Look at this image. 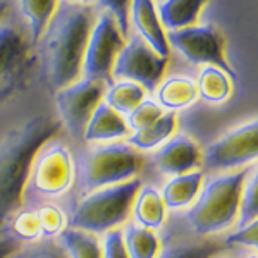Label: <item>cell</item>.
Wrapping results in <instances>:
<instances>
[{
  "mask_svg": "<svg viewBox=\"0 0 258 258\" xmlns=\"http://www.w3.org/2000/svg\"><path fill=\"white\" fill-rule=\"evenodd\" d=\"M91 31V11L85 4L60 2L41 35V76L52 91L81 80L83 57Z\"/></svg>",
  "mask_w": 258,
  "mask_h": 258,
  "instance_id": "obj_1",
  "label": "cell"
},
{
  "mask_svg": "<svg viewBox=\"0 0 258 258\" xmlns=\"http://www.w3.org/2000/svg\"><path fill=\"white\" fill-rule=\"evenodd\" d=\"M59 127L60 124L48 115H38L14 127L0 141V227L19 209L33 160Z\"/></svg>",
  "mask_w": 258,
  "mask_h": 258,
  "instance_id": "obj_2",
  "label": "cell"
},
{
  "mask_svg": "<svg viewBox=\"0 0 258 258\" xmlns=\"http://www.w3.org/2000/svg\"><path fill=\"white\" fill-rule=\"evenodd\" d=\"M248 176V169H239L220 174L205 182L193 202V207L186 214V220L195 234L203 238L219 234L234 224Z\"/></svg>",
  "mask_w": 258,
  "mask_h": 258,
  "instance_id": "obj_3",
  "label": "cell"
},
{
  "mask_svg": "<svg viewBox=\"0 0 258 258\" xmlns=\"http://www.w3.org/2000/svg\"><path fill=\"white\" fill-rule=\"evenodd\" d=\"M140 188L141 182L133 179L124 184L85 195L73 209L69 219L71 229L90 234H102L117 229L127 220Z\"/></svg>",
  "mask_w": 258,
  "mask_h": 258,
  "instance_id": "obj_4",
  "label": "cell"
},
{
  "mask_svg": "<svg viewBox=\"0 0 258 258\" xmlns=\"http://www.w3.org/2000/svg\"><path fill=\"white\" fill-rule=\"evenodd\" d=\"M141 167V159L129 145L112 143L90 148L76 164V177L81 193L112 188L133 181Z\"/></svg>",
  "mask_w": 258,
  "mask_h": 258,
  "instance_id": "obj_5",
  "label": "cell"
},
{
  "mask_svg": "<svg viewBox=\"0 0 258 258\" xmlns=\"http://www.w3.org/2000/svg\"><path fill=\"white\" fill-rule=\"evenodd\" d=\"M74 182V162L69 148L60 141H47L31 164L26 189L41 198L68 193Z\"/></svg>",
  "mask_w": 258,
  "mask_h": 258,
  "instance_id": "obj_6",
  "label": "cell"
},
{
  "mask_svg": "<svg viewBox=\"0 0 258 258\" xmlns=\"http://www.w3.org/2000/svg\"><path fill=\"white\" fill-rule=\"evenodd\" d=\"M165 38H167V43L170 41L172 47L191 64L217 68L222 73H226L229 78H236V71L229 66V62L224 57L220 35L212 24L169 31V36Z\"/></svg>",
  "mask_w": 258,
  "mask_h": 258,
  "instance_id": "obj_7",
  "label": "cell"
},
{
  "mask_svg": "<svg viewBox=\"0 0 258 258\" xmlns=\"http://www.w3.org/2000/svg\"><path fill=\"white\" fill-rule=\"evenodd\" d=\"M124 40L112 16L103 11L91 28L83 57V78L105 81L112 73L115 57L124 47Z\"/></svg>",
  "mask_w": 258,
  "mask_h": 258,
  "instance_id": "obj_8",
  "label": "cell"
},
{
  "mask_svg": "<svg viewBox=\"0 0 258 258\" xmlns=\"http://www.w3.org/2000/svg\"><path fill=\"white\" fill-rule=\"evenodd\" d=\"M167 59H160L140 36L127 38L112 66V76L119 81H131L141 88L155 90L162 80Z\"/></svg>",
  "mask_w": 258,
  "mask_h": 258,
  "instance_id": "obj_9",
  "label": "cell"
},
{
  "mask_svg": "<svg viewBox=\"0 0 258 258\" xmlns=\"http://www.w3.org/2000/svg\"><path fill=\"white\" fill-rule=\"evenodd\" d=\"M256 120L246 122L222 135L205 150L203 164L209 170H234L256 159Z\"/></svg>",
  "mask_w": 258,
  "mask_h": 258,
  "instance_id": "obj_10",
  "label": "cell"
},
{
  "mask_svg": "<svg viewBox=\"0 0 258 258\" xmlns=\"http://www.w3.org/2000/svg\"><path fill=\"white\" fill-rule=\"evenodd\" d=\"M105 91V81L78 80L55 93L60 120L74 138H81L88 120L98 107Z\"/></svg>",
  "mask_w": 258,
  "mask_h": 258,
  "instance_id": "obj_11",
  "label": "cell"
},
{
  "mask_svg": "<svg viewBox=\"0 0 258 258\" xmlns=\"http://www.w3.org/2000/svg\"><path fill=\"white\" fill-rule=\"evenodd\" d=\"M28 43L9 23H0V102L6 100L19 81L26 66Z\"/></svg>",
  "mask_w": 258,
  "mask_h": 258,
  "instance_id": "obj_12",
  "label": "cell"
},
{
  "mask_svg": "<svg viewBox=\"0 0 258 258\" xmlns=\"http://www.w3.org/2000/svg\"><path fill=\"white\" fill-rule=\"evenodd\" d=\"M153 165L165 176H182L193 172L200 162V150L186 135L172 136L152 155Z\"/></svg>",
  "mask_w": 258,
  "mask_h": 258,
  "instance_id": "obj_13",
  "label": "cell"
},
{
  "mask_svg": "<svg viewBox=\"0 0 258 258\" xmlns=\"http://www.w3.org/2000/svg\"><path fill=\"white\" fill-rule=\"evenodd\" d=\"M129 14L133 18L138 36L145 43L148 45L160 59H167L169 57V43L165 38L164 28H162L159 18H157L155 4L138 0V2L129 4Z\"/></svg>",
  "mask_w": 258,
  "mask_h": 258,
  "instance_id": "obj_14",
  "label": "cell"
},
{
  "mask_svg": "<svg viewBox=\"0 0 258 258\" xmlns=\"http://www.w3.org/2000/svg\"><path fill=\"white\" fill-rule=\"evenodd\" d=\"M127 135L129 129L126 126V120L122 119V115H119L110 107H107L105 103L100 102L93 112V115H91V119L88 120V124H86L83 138L90 141V143H93V141H112Z\"/></svg>",
  "mask_w": 258,
  "mask_h": 258,
  "instance_id": "obj_15",
  "label": "cell"
},
{
  "mask_svg": "<svg viewBox=\"0 0 258 258\" xmlns=\"http://www.w3.org/2000/svg\"><path fill=\"white\" fill-rule=\"evenodd\" d=\"M203 182V172H188L182 174V176H176L172 177L167 184L164 186V191H162V202H164L165 207L172 210L177 209H184V207L191 205V203L197 200L200 188H202Z\"/></svg>",
  "mask_w": 258,
  "mask_h": 258,
  "instance_id": "obj_16",
  "label": "cell"
},
{
  "mask_svg": "<svg viewBox=\"0 0 258 258\" xmlns=\"http://www.w3.org/2000/svg\"><path fill=\"white\" fill-rule=\"evenodd\" d=\"M133 209L140 227L148 231L162 227L165 220V205L162 202L160 193L153 186H141L136 193Z\"/></svg>",
  "mask_w": 258,
  "mask_h": 258,
  "instance_id": "obj_17",
  "label": "cell"
},
{
  "mask_svg": "<svg viewBox=\"0 0 258 258\" xmlns=\"http://www.w3.org/2000/svg\"><path fill=\"white\" fill-rule=\"evenodd\" d=\"M198 98L197 83L191 78L174 76L165 80L157 90V100L159 105L169 110H179L191 105Z\"/></svg>",
  "mask_w": 258,
  "mask_h": 258,
  "instance_id": "obj_18",
  "label": "cell"
},
{
  "mask_svg": "<svg viewBox=\"0 0 258 258\" xmlns=\"http://www.w3.org/2000/svg\"><path fill=\"white\" fill-rule=\"evenodd\" d=\"M203 2H182V0H167L155 4L157 18L162 26L170 31H179L195 24Z\"/></svg>",
  "mask_w": 258,
  "mask_h": 258,
  "instance_id": "obj_19",
  "label": "cell"
},
{
  "mask_svg": "<svg viewBox=\"0 0 258 258\" xmlns=\"http://www.w3.org/2000/svg\"><path fill=\"white\" fill-rule=\"evenodd\" d=\"M174 127H176V115L172 112L162 114V117L157 119L152 126L133 133L127 138V145L131 148L138 150H153L157 147H162L170 138Z\"/></svg>",
  "mask_w": 258,
  "mask_h": 258,
  "instance_id": "obj_20",
  "label": "cell"
},
{
  "mask_svg": "<svg viewBox=\"0 0 258 258\" xmlns=\"http://www.w3.org/2000/svg\"><path fill=\"white\" fill-rule=\"evenodd\" d=\"M105 105L119 115H129L145 100V90L131 81H117L103 93Z\"/></svg>",
  "mask_w": 258,
  "mask_h": 258,
  "instance_id": "obj_21",
  "label": "cell"
},
{
  "mask_svg": "<svg viewBox=\"0 0 258 258\" xmlns=\"http://www.w3.org/2000/svg\"><path fill=\"white\" fill-rule=\"evenodd\" d=\"M59 244L68 258H102V246L95 234L78 229H64L59 234Z\"/></svg>",
  "mask_w": 258,
  "mask_h": 258,
  "instance_id": "obj_22",
  "label": "cell"
},
{
  "mask_svg": "<svg viewBox=\"0 0 258 258\" xmlns=\"http://www.w3.org/2000/svg\"><path fill=\"white\" fill-rule=\"evenodd\" d=\"M198 97L210 103H220L231 95V78L217 68H203L197 83Z\"/></svg>",
  "mask_w": 258,
  "mask_h": 258,
  "instance_id": "obj_23",
  "label": "cell"
},
{
  "mask_svg": "<svg viewBox=\"0 0 258 258\" xmlns=\"http://www.w3.org/2000/svg\"><path fill=\"white\" fill-rule=\"evenodd\" d=\"M127 258H157L159 238L153 231L140 226H127L122 232Z\"/></svg>",
  "mask_w": 258,
  "mask_h": 258,
  "instance_id": "obj_24",
  "label": "cell"
},
{
  "mask_svg": "<svg viewBox=\"0 0 258 258\" xmlns=\"http://www.w3.org/2000/svg\"><path fill=\"white\" fill-rule=\"evenodd\" d=\"M19 9L30 23L31 45L36 47L57 9V2H19Z\"/></svg>",
  "mask_w": 258,
  "mask_h": 258,
  "instance_id": "obj_25",
  "label": "cell"
},
{
  "mask_svg": "<svg viewBox=\"0 0 258 258\" xmlns=\"http://www.w3.org/2000/svg\"><path fill=\"white\" fill-rule=\"evenodd\" d=\"M43 238L40 227V220L36 212L33 210H21L12 215L11 219V239L23 241V243H35Z\"/></svg>",
  "mask_w": 258,
  "mask_h": 258,
  "instance_id": "obj_26",
  "label": "cell"
},
{
  "mask_svg": "<svg viewBox=\"0 0 258 258\" xmlns=\"http://www.w3.org/2000/svg\"><path fill=\"white\" fill-rule=\"evenodd\" d=\"M220 251V246L212 241L198 243H174L164 248L157 258H214Z\"/></svg>",
  "mask_w": 258,
  "mask_h": 258,
  "instance_id": "obj_27",
  "label": "cell"
},
{
  "mask_svg": "<svg viewBox=\"0 0 258 258\" xmlns=\"http://www.w3.org/2000/svg\"><path fill=\"white\" fill-rule=\"evenodd\" d=\"M239 226L244 227L248 224L255 222L258 219V181L256 174L253 172L251 177L246 179L244 182L243 193H241L239 202Z\"/></svg>",
  "mask_w": 258,
  "mask_h": 258,
  "instance_id": "obj_28",
  "label": "cell"
},
{
  "mask_svg": "<svg viewBox=\"0 0 258 258\" xmlns=\"http://www.w3.org/2000/svg\"><path fill=\"white\" fill-rule=\"evenodd\" d=\"M162 107L153 100H143L131 114L127 115L126 126L127 129H133V131H141V129L152 126L157 119L162 117Z\"/></svg>",
  "mask_w": 258,
  "mask_h": 258,
  "instance_id": "obj_29",
  "label": "cell"
},
{
  "mask_svg": "<svg viewBox=\"0 0 258 258\" xmlns=\"http://www.w3.org/2000/svg\"><path fill=\"white\" fill-rule=\"evenodd\" d=\"M40 220L41 234L45 238H53V236L60 234L66 226V214L57 205H43L36 212Z\"/></svg>",
  "mask_w": 258,
  "mask_h": 258,
  "instance_id": "obj_30",
  "label": "cell"
},
{
  "mask_svg": "<svg viewBox=\"0 0 258 258\" xmlns=\"http://www.w3.org/2000/svg\"><path fill=\"white\" fill-rule=\"evenodd\" d=\"M9 258H68V255L60 244L43 241V243H35L23 249H18Z\"/></svg>",
  "mask_w": 258,
  "mask_h": 258,
  "instance_id": "obj_31",
  "label": "cell"
},
{
  "mask_svg": "<svg viewBox=\"0 0 258 258\" xmlns=\"http://www.w3.org/2000/svg\"><path fill=\"white\" fill-rule=\"evenodd\" d=\"M100 6L105 7L107 12L112 16L114 23L117 24V30L120 31L124 40L129 38V2H100Z\"/></svg>",
  "mask_w": 258,
  "mask_h": 258,
  "instance_id": "obj_32",
  "label": "cell"
},
{
  "mask_svg": "<svg viewBox=\"0 0 258 258\" xmlns=\"http://www.w3.org/2000/svg\"><path fill=\"white\" fill-rule=\"evenodd\" d=\"M102 258H127L126 246H124L122 239V231L114 229V231L107 232L102 246Z\"/></svg>",
  "mask_w": 258,
  "mask_h": 258,
  "instance_id": "obj_33",
  "label": "cell"
},
{
  "mask_svg": "<svg viewBox=\"0 0 258 258\" xmlns=\"http://www.w3.org/2000/svg\"><path fill=\"white\" fill-rule=\"evenodd\" d=\"M256 231H258V222L248 224V226L241 227L239 231L231 232L226 238V244H241V246H249L256 248Z\"/></svg>",
  "mask_w": 258,
  "mask_h": 258,
  "instance_id": "obj_34",
  "label": "cell"
},
{
  "mask_svg": "<svg viewBox=\"0 0 258 258\" xmlns=\"http://www.w3.org/2000/svg\"><path fill=\"white\" fill-rule=\"evenodd\" d=\"M18 243L11 238H0V258H9L12 253L18 251Z\"/></svg>",
  "mask_w": 258,
  "mask_h": 258,
  "instance_id": "obj_35",
  "label": "cell"
},
{
  "mask_svg": "<svg viewBox=\"0 0 258 258\" xmlns=\"http://www.w3.org/2000/svg\"><path fill=\"white\" fill-rule=\"evenodd\" d=\"M6 7H7V2H0V18H2L4 11H6Z\"/></svg>",
  "mask_w": 258,
  "mask_h": 258,
  "instance_id": "obj_36",
  "label": "cell"
},
{
  "mask_svg": "<svg viewBox=\"0 0 258 258\" xmlns=\"http://www.w3.org/2000/svg\"><path fill=\"white\" fill-rule=\"evenodd\" d=\"M243 258H256V255H251V256H243Z\"/></svg>",
  "mask_w": 258,
  "mask_h": 258,
  "instance_id": "obj_37",
  "label": "cell"
}]
</instances>
